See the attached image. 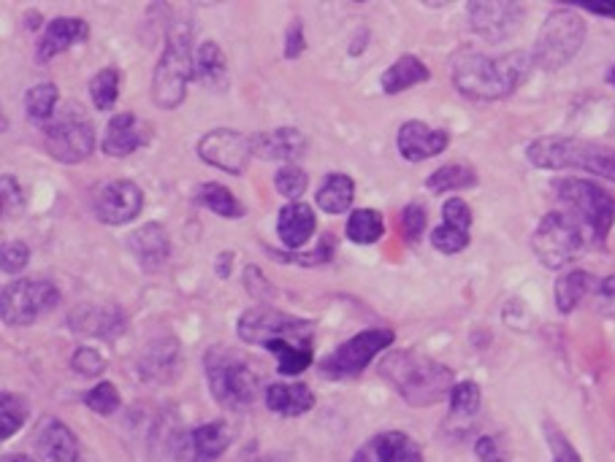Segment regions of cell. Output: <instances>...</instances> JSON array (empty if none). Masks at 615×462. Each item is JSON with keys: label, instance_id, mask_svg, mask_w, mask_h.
Here are the masks:
<instances>
[{"label": "cell", "instance_id": "55", "mask_svg": "<svg viewBox=\"0 0 615 462\" xmlns=\"http://www.w3.org/2000/svg\"><path fill=\"white\" fill-rule=\"evenodd\" d=\"M3 462H33L28 454H6Z\"/></svg>", "mask_w": 615, "mask_h": 462}, {"label": "cell", "instance_id": "1", "mask_svg": "<svg viewBox=\"0 0 615 462\" xmlns=\"http://www.w3.org/2000/svg\"><path fill=\"white\" fill-rule=\"evenodd\" d=\"M236 336L250 346H263L277 358L282 376H299L315 358V322L274 306H252L236 322Z\"/></svg>", "mask_w": 615, "mask_h": 462}, {"label": "cell", "instance_id": "48", "mask_svg": "<svg viewBox=\"0 0 615 462\" xmlns=\"http://www.w3.org/2000/svg\"><path fill=\"white\" fill-rule=\"evenodd\" d=\"M442 222L445 224H455L461 230H470L472 228V209L464 198H451L445 200L442 206Z\"/></svg>", "mask_w": 615, "mask_h": 462}, {"label": "cell", "instance_id": "14", "mask_svg": "<svg viewBox=\"0 0 615 462\" xmlns=\"http://www.w3.org/2000/svg\"><path fill=\"white\" fill-rule=\"evenodd\" d=\"M195 152H198L201 163L212 165L217 170H226V174L241 176L252 160V141L250 135L239 133L234 128H217L201 135Z\"/></svg>", "mask_w": 615, "mask_h": 462}, {"label": "cell", "instance_id": "46", "mask_svg": "<svg viewBox=\"0 0 615 462\" xmlns=\"http://www.w3.org/2000/svg\"><path fill=\"white\" fill-rule=\"evenodd\" d=\"M425 224H429V215H425L421 204L404 206V211H401V233H404V239L410 244H418L423 239Z\"/></svg>", "mask_w": 615, "mask_h": 462}, {"label": "cell", "instance_id": "52", "mask_svg": "<svg viewBox=\"0 0 615 462\" xmlns=\"http://www.w3.org/2000/svg\"><path fill=\"white\" fill-rule=\"evenodd\" d=\"M475 454L481 462H501L499 449H496V441L490 436H481L475 443Z\"/></svg>", "mask_w": 615, "mask_h": 462}, {"label": "cell", "instance_id": "29", "mask_svg": "<svg viewBox=\"0 0 615 462\" xmlns=\"http://www.w3.org/2000/svg\"><path fill=\"white\" fill-rule=\"evenodd\" d=\"M353 198H356V182L347 174L331 170V174H325L321 187H317L315 204L325 215H347L353 206Z\"/></svg>", "mask_w": 615, "mask_h": 462}, {"label": "cell", "instance_id": "45", "mask_svg": "<svg viewBox=\"0 0 615 462\" xmlns=\"http://www.w3.org/2000/svg\"><path fill=\"white\" fill-rule=\"evenodd\" d=\"M0 206H3V217L14 219L25 209V195H22L20 182L11 174L0 176Z\"/></svg>", "mask_w": 615, "mask_h": 462}, {"label": "cell", "instance_id": "57", "mask_svg": "<svg viewBox=\"0 0 615 462\" xmlns=\"http://www.w3.org/2000/svg\"><path fill=\"white\" fill-rule=\"evenodd\" d=\"M501 462H505V460H501Z\"/></svg>", "mask_w": 615, "mask_h": 462}, {"label": "cell", "instance_id": "50", "mask_svg": "<svg viewBox=\"0 0 615 462\" xmlns=\"http://www.w3.org/2000/svg\"><path fill=\"white\" fill-rule=\"evenodd\" d=\"M245 289L256 300H269V295H274V289H271V284L266 282V276L260 274L258 265H247L245 268Z\"/></svg>", "mask_w": 615, "mask_h": 462}, {"label": "cell", "instance_id": "44", "mask_svg": "<svg viewBox=\"0 0 615 462\" xmlns=\"http://www.w3.org/2000/svg\"><path fill=\"white\" fill-rule=\"evenodd\" d=\"M71 369L85 378H96L106 371V358L93 346H79L71 354Z\"/></svg>", "mask_w": 615, "mask_h": 462}, {"label": "cell", "instance_id": "38", "mask_svg": "<svg viewBox=\"0 0 615 462\" xmlns=\"http://www.w3.org/2000/svg\"><path fill=\"white\" fill-rule=\"evenodd\" d=\"M451 414L453 417H475L481 411V403H483V393H481V384L466 378V382H455L453 393H451Z\"/></svg>", "mask_w": 615, "mask_h": 462}, {"label": "cell", "instance_id": "15", "mask_svg": "<svg viewBox=\"0 0 615 462\" xmlns=\"http://www.w3.org/2000/svg\"><path fill=\"white\" fill-rule=\"evenodd\" d=\"M144 209V193L128 179L104 182L93 195V215L104 224H128Z\"/></svg>", "mask_w": 615, "mask_h": 462}, {"label": "cell", "instance_id": "21", "mask_svg": "<svg viewBox=\"0 0 615 462\" xmlns=\"http://www.w3.org/2000/svg\"><path fill=\"white\" fill-rule=\"evenodd\" d=\"M128 249L141 271H147V274H158V271H163L165 265H169V257H171L169 230H165L161 222L141 224L139 230L130 233Z\"/></svg>", "mask_w": 615, "mask_h": 462}, {"label": "cell", "instance_id": "53", "mask_svg": "<svg viewBox=\"0 0 615 462\" xmlns=\"http://www.w3.org/2000/svg\"><path fill=\"white\" fill-rule=\"evenodd\" d=\"M589 14H596V16H607V20H615V3H589L583 6Z\"/></svg>", "mask_w": 615, "mask_h": 462}, {"label": "cell", "instance_id": "32", "mask_svg": "<svg viewBox=\"0 0 615 462\" xmlns=\"http://www.w3.org/2000/svg\"><path fill=\"white\" fill-rule=\"evenodd\" d=\"M472 187H477V170L470 163H447L425 179V189L431 195L464 193V189Z\"/></svg>", "mask_w": 615, "mask_h": 462}, {"label": "cell", "instance_id": "16", "mask_svg": "<svg viewBox=\"0 0 615 462\" xmlns=\"http://www.w3.org/2000/svg\"><path fill=\"white\" fill-rule=\"evenodd\" d=\"M230 447V428L226 422H206L180 432L174 441V458L180 462H217Z\"/></svg>", "mask_w": 615, "mask_h": 462}, {"label": "cell", "instance_id": "30", "mask_svg": "<svg viewBox=\"0 0 615 462\" xmlns=\"http://www.w3.org/2000/svg\"><path fill=\"white\" fill-rule=\"evenodd\" d=\"M195 81L209 90H223L228 81V61L217 41H204L195 50Z\"/></svg>", "mask_w": 615, "mask_h": 462}, {"label": "cell", "instance_id": "49", "mask_svg": "<svg viewBox=\"0 0 615 462\" xmlns=\"http://www.w3.org/2000/svg\"><path fill=\"white\" fill-rule=\"evenodd\" d=\"M594 311L602 317H615V276H605L594 287Z\"/></svg>", "mask_w": 615, "mask_h": 462}, {"label": "cell", "instance_id": "25", "mask_svg": "<svg viewBox=\"0 0 615 462\" xmlns=\"http://www.w3.org/2000/svg\"><path fill=\"white\" fill-rule=\"evenodd\" d=\"M35 454L41 462H82L79 443L61 419L44 417L35 430Z\"/></svg>", "mask_w": 615, "mask_h": 462}, {"label": "cell", "instance_id": "36", "mask_svg": "<svg viewBox=\"0 0 615 462\" xmlns=\"http://www.w3.org/2000/svg\"><path fill=\"white\" fill-rule=\"evenodd\" d=\"M120 85H122V74L117 68H104L98 70L96 76L90 79V100L98 111H111L117 106V98H120Z\"/></svg>", "mask_w": 615, "mask_h": 462}, {"label": "cell", "instance_id": "41", "mask_svg": "<svg viewBox=\"0 0 615 462\" xmlns=\"http://www.w3.org/2000/svg\"><path fill=\"white\" fill-rule=\"evenodd\" d=\"M120 393H117V387L111 382H98L96 387L85 395V406L90 408V411L100 414V417H111V414L120 408Z\"/></svg>", "mask_w": 615, "mask_h": 462}, {"label": "cell", "instance_id": "24", "mask_svg": "<svg viewBox=\"0 0 615 462\" xmlns=\"http://www.w3.org/2000/svg\"><path fill=\"white\" fill-rule=\"evenodd\" d=\"M87 35H90V25L85 20H79V16H55V20H50L39 46H35V61H55L57 55L68 52L71 46L87 41Z\"/></svg>", "mask_w": 615, "mask_h": 462}, {"label": "cell", "instance_id": "11", "mask_svg": "<svg viewBox=\"0 0 615 462\" xmlns=\"http://www.w3.org/2000/svg\"><path fill=\"white\" fill-rule=\"evenodd\" d=\"M61 304V289L46 278H17L0 293V319L9 328H28Z\"/></svg>", "mask_w": 615, "mask_h": 462}, {"label": "cell", "instance_id": "20", "mask_svg": "<svg viewBox=\"0 0 615 462\" xmlns=\"http://www.w3.org/2000/svg\"><path fill=\"white\" fill-rule=\"evenodd\" d=\"M68 324L74 333L111 341L126 330V314H122V308L111 304H85L68 314Z\"/></svg>", "mask_w": 615, "mask_h": 462}, {"label": "cell", "instance_id": "10", "mask_svg": "<svg viewBox=\"0 0 615 462\" xmlns=\"http://www.w3.org/2000/svg\"><path fill=\"white\" fill-rule=\"evenodd\" d=\"M44 146L63 165H79L96 152V128L79 103H65L44 124Z\"/></svg>", "mask_w": 615, "mask_h": 462}, {"label": "cell", "instance_id": "5", "mask_svg": "<svg viewBox=\"0 0 615 462\" xmlns=\"http://www.w3.org/2000/svg\"><path fill=\"white\" fill-rule=\"evenodd\" d=\"M195 79V52L191 20H171L165 44L152 70V103L174 111L185 103L187 85Z\"/></svg>", "mask_w": 615, "mask_h": 462}, {"label": "cell", "instance_id": "56", "mask_svg": "<svg viewBox=\"0 0 615 462\" xmlns=\"http://www.w3.org/2000/svg\"><path fill=\"white\" fill-rule=\"evenodd\" d=\"M605 81H607V85H611V87H615V65H613V68H611V70H607Z\"/></svg>", "mask_w": 615, "mask_h": 462}, {"label": "cell", "instance_id": "6", "mask_svg": "<svg viewBox=\"0 0 615 462\" xmlns=\"http://www.w3.org/2000/svg\"><path fill=\"white\" fill-rule=\"evenodd\" d=\"M204 373L212 398L226 411H247L260 398V376L241 352L226 346H212L204 354Z\"/></svg>", "mask_w": 615, "mask_h": 462}, {"label": "cell", "instance_id": "37", "mask_svg": "<svg viewBox=\"0 0 615 462\" xmlns=\"http://www.w3.org/2000/svg\"><path fill=\"white\" fill-rule=\"evenodd\" d=\"M28 414H31V406L22 395L17 393H3L0 395V438L9 441L11 436L20 432L22 425L28 422Z\"/></svg>", "mask_w": 615, "mask_h": 462}, {"label": "cell", "instance_id": "26", "mask_svg": "<svg viewBox=\"0 0 615 462\" xmlns=\"http://www.w3.org/2000/svg\"><path fill=\"white\" fill-rule=\"evenodd\" d=\"M317 230L315 209L306 204H288L280 209L277 217V235L285 244V249H301L310 244V239Z\"/></svg>", "mask_w": 615, "mask_h": 462}, {"label": "cell", "instance_id": "31", "mask_svg": "<svg viewBox=\"0 0 615 462\" xmlns=\"http://www.w3.org/2000/svg\"><path fill=\"white\" fill-rule=\"evenodd\" d=\"M596 282L589 271L583 268H572L567 274H561L555 278V287H553V298H555V308L559 314H572L578 306L583 304L585 295L594 293Z\"/></svg>", "mask_w": 615, "mask_h": 462}, {"label": "cell", "instance_id": "43", "mask_svg": "<svg viewBox=\"0 0 615 462\" xmlns=\"http://www.w3.org/2000/svg\"><path fill=\"white\" fill-rule=\"evenodd\" d=\"M28 263H31V249H28L25 241H6L0 246V268H3L6 276L22 274Z\"/></svg>", "mask_w": 615, "mask_h": 462}, {"label": "cell", "instance_id": "17", "mask_svg": "<svg viewBox=\"0 0 615 462\" xmlns=\"http://www.w3.org/2000/svg\"><path fill=\"white\" fill-rule=\"evenodd\" d=\"M451 146V133L442 128H431L421 120H410L396 133V150L407 163H423V160L440 157Z\"/></svg>", "mask_w": 615, "mask_h": 462}, {"label": "cell", "instance_id": "40", "mask_svg": "<svg viewBox=\"0 0 615 462\" xmlns=\"http://www.w3.org/2000/svg\"><path fill=\"white\" fill-rule=\"evenodd\" d=\"M470 230H461L455 224L442 222L440 228L431 230V246L440 254H458L470 246Z\"/></svg>", "mask_w": 615, "mask_h": 462}, {"label": "cell", "instance_id": "18", "mask_svg": "<svg viewBox=\"0 0 615 462\" xmlns=\"http://www.w3.org/2000/svg\"><path fill=\"white\" fill-rule=\"evenodd\" d=\"M353 462H425L423 447L401 430H386L360 443Z\"/></svg>", "mask_w": 615, "mask_h": 462}, {"label": "cell", "instance_id": "3", "mask_svg": "<svg viewBox=\"0 0 615 462\" xmlns=\"http://www.w3.org/2000/svg\"><path fill=\"white\" fill-rule=\"evenodd\" d=\"M380 376L401 400L416 408H429L451 398L455 376L447 365L436 363L416 349H393L380 360Z\"/></svg>", "mask_w": 615, "mask_h": 462}, {"label": "cell", "instance_id": "12", "mask_svg": "<svg viewBox=\"0 0 615 462\" xmlns=\"http://www.w3.org/2000/svg\"><path fill=\"white\" fill-rule=\"evenodd\" d=\"M396 333L388 328H371V330H360L358 336L347 339L345 343L328 352L317 365L321 376L325 378H353L360 376L366 371V365L377 358L380 352H386L388 346H393Z\"/></svg>", "mask_w": 615, "mask_h": 462}, {"label": "cell", "instance_id": "33", "mask_svg": "<svg viewBox=\"0 0 615 462\" xmlns=\"http://www.w3.org/2000/svg\"><path fill=\"white\" fill-rule=\"evenodd\" d=\"M195 204H201L204 209H209L212 215L223 219L245 217V206L239 204V198H236L228 187L217 185V182H206V185L195 187Z\"/></svg>", "mask_w": 615, "mask_h": 462}, {"label": "cell", "instance_id": "2", "mask_svg": "<svg viewBox=\"0 0 615 462\" xmlns=\"http://www.w3.org/2000/svg\"><path fill=\"white\" fill-rule=\"evenodd\" d=\"M531 52L516 50L501 57H488L477 50H458L451 57V79L464 98L490 103L516 92L531 74Z\"/></svg>", "mask_w": 615, "mask_h": 462}, {"label": "cell", "instance_id": "34", "mask_svg": "<svg viewBox=\"0 0 615 462\" xmlns=\"http://www.w3.org/2000/svg\"><path fill=\"white\" fill-rule=\"evenodd\" d=\"M57 109H61V92H57V85H52V81H41V85H35L25 92L28 120L41 124V128L52 122Z\"/></svg>", "mask_w": 615, "mask_h": 462}, {"label": "cell", "instance_id": "23", "mask_svg": "<svg viewBox=\"0 0 615 462\" xmlns=\"http://www.w3.org/2000/svg\"><path fill=\"white\" fill-rule=\"evenodd\" d=\"M252 157L271 160V163L293 165L295 160L304 157L306 135L299 128H274L263 133L250 135Z\"/></svg>", "mask_w": 615, "mask_h": 462}, {"label": "cell", "instance_id": "4", "mask_svg": "<svg viewBox=\"0 0 615 462\" xmlns=\"http://www.w3.org/2000/svg\"><path fill=\"white\" fill-rule=\"evenodd\" d=\"M526 160L540 170H583L615 185V146L575 135H540L526 146Z\"/></svg>", "mask_w": 615, "mask_h": 462}, {"label": "cell", "instance_id": "7", "mask_svg": "<svg viewBox=\"0 0 615 462\" xmlns=\"http://www.w3.org/2000/svg\"><path fill=\"white\" fill-rule=\"evenodd\" d=\"M553 195L572 219L583 224L594 244H605L615 224V195L591 179L564 176L553 182Z\"/></svg>", "mask_w": 615, "mask_h": 462}, {"label": "cell", "instance_id": "19", "mask_svg": "<svg viewBox=\"0 0 615 462\" xmlns=\"http://www.w3.org/2000/svg\"><path fill=\"white\" fill-rule=\"evenodd\" d=\"M150 124L133 114V111H120L106 124L104 141H100V152L106 157H128V154L139 152L141 146L150 144Z\"/></svg>", "mask_w": 615, "mask_h": 462}, {"label": "cell", "instance_id": "8", "mask_svg": "<svg viewBox=\"0 0 615 462\" xmlns=\"http://www.w3.org/2000/svg\"><path fill=\"white\" fill-rule=\"evenodd\" d=\"M585 41V20L575 9H553L537 33L531 61L540 70H561L578 57Z\"/></svg>", "mask_w": 615, "mask_h": 462}, {"label": "cell", "instance_id": "13", "mask_svg": "<svg viewBox=\"0 0 615 462\" xmlns=\"http://www.w3.org/2000/svg\"><path fill=\"white\" fill-rule=\"evenodd\" d=\"M526 9L516 0H472L466 6V20L472 33L488 44H505L524 25Z\"/></svg>", "mask_w": 615, "mask_h": 462}, {"label": "cell", "instance_id": "39", "mask_svg": "<svg viewBox=\"0 0 615 462\" xmlns=\"http://www.w3.org/2000/svg\"><path fill=\"white\" fill-rule=\"evenodd\" d=\"M274 187L282 198L291 200V204H299V198L310 187V176H306V170L301 165H282L274 174Z\"/></svg>", "mask_w": 615, "mask_h": 462}, {"label": "cell", "instance_id": "28", "mask_svg": "<svg viewBox=\"0 0 615 462\" xmlns=\"http://www.w3.org/2000/svg\"><path fill=\"white\" fill-rule=\"evenodd\" d=\"M431 79V70L421 57L416 55H401L399 61H393L386 68V74L380 76V87L386 95H399L412 90V87L423 85Z\"/></svg>", "mask_w": 615, "mask_h": 462}, {"label": "cell", "instance_id": "35", "mask_svg": "<svg viewBox=\"0 0 615 462\" xmlns=\"http://www.w3.org/2000/svg\"><path fill=\"white\" fill-rule=\"evenodd\" d=\"M345 233L353 244L358 246H371L386 235V219H382L380 211L375 209H356L347 219Z\"/></svg>", "mask_w": 615, "mask_h": 462}, {"label": "cell", "instance_id": "47", "mask_svg": "<svg viewBox=\"0 0 615 462\" xmlns=\"http://www.w3.org/2000/svg\"><path fill=\"white\" fill-rule=\"evenodd\" d=\"M274 257H282V263H299V265H321L328 263L334 257V235L325 233L321 239V246L315 252H304V254H280V252H271Z\"/></svg>", "mask_w": 615, "mask_h": 462}, {"label": "cell", "instance_id": "54", "mask_svg": "<svg viewBox=\"0 0 615 462\" xmlns=\"http://www.w3.org/2000/svg\"><path fill=\"white\" fill-rule=\"evenodd\" d=\"M230 268H234V252H223L220 257H217V276L228 278Z\"/></svg>", "mask_w": 615, "mask_h": 462}, {"label": "cell", "instance_id": "27", "mask_svg": "<svg viewBox=\"0 0 615 462\" xmlns=\"http://www.w3.org/2000/svg\"><path fill=\"white\" fill-rule=\"evenodd\" d=\"M266 408L277 417H304L306 411H312L315 406V393H312L306 384L293 382V384H269L263 389Z\"/></svg>", "mask_w": 615, "mask_h": 462}, {"label": "cell", "instance_id": "22", "mask_svg": "<svg viewBox=\"0 0 615 462\" xmlns=\"http://www.w3.org/2000/svg\"><path fill=\"white\" fill-rule=\"evenodd\" d=\"M182 354L180 341L174 336H161V339L147 343L144 354L139 360V376L152 384H169L180 376Z\"/></svg>", "mask_w": 615, "mask_h": 462}, {"label": "cell", "instance_id": "51", "mask_svg": "<svg viewBox=\"0 0 615 462\" xmlns=\"http://www.w3.org/2000/svg\"><path fill=\"white\" fill-rule=\"evenodd\" d=\"M306 38H304V25L301 20H293L285 31V61H295V57L304 55Z\"/></svg>", "mask_w": 615, "mask_h": 462}, {"label": "cell", "instance_id": "9", "mask_svg": "<svg viewBox=\"0 0 615 462\" xmlns=\"http://www.w3.org/2000/svg\"><path fill=\"white\" fill-rule=\"evenodd\" d=\"M589 244L591 239L583 224L567 211H548L531 233V249H535L542 268L548 271H561L575 263Z\"/></svg>", "mask_w": 615, "mask_h": 462}, {"label": "cell", "instance_id": "42", "mask_svg": "<svg viewBox=\"0 0 615 462\" xmlns=\"http://www.w3.org/2000/svg\"><path fill=\"white\" fill-rule=\"evenodd\" d=\"M542 432H546V441H548V449H551L553 462H583L581 454H578V449L572 447V441L561 432L559 425L551 422V419H546Z\"/></svg>", "mask_w": 615, "mask_h": 462}]
</instances>
